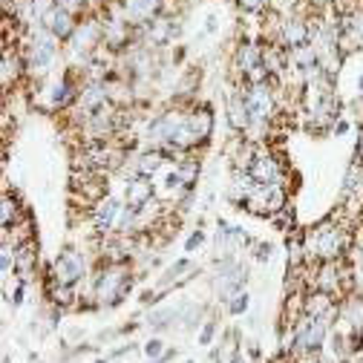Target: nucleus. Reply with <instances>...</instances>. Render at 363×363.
<instances>
[{
  "instance_id": "nucleus-13",
  "label": "nucleus",
  "mask_w": 363,
  "mask_h": 363,
  "mask_svg": "<svg viewBox=\"0 0 363 363\" xmlns=\"http://www.w3.org/2000/svg\"><path fill=\"white\" fill-rule=\"evenodd\" d=\"M156 202V188H153V179L147 176H133L130 185H127V205L145 211L147 205Z\"/></svg>"
},
{
  "instance_id": "nucleus-10",
  "label": "nucleus",
  "mask_w": 363,
  "mask_h": 363,
  "mask_svg": "<svg viewBox=\"0 0 363 363\" xmlns=\"http://www.w3.org/2000/svg\"><path fill=\"white\" fill-rule=\"evenodd\" d=\"M162 12V0H121V18L130 26H145Z\"/></svg>"
},
{
  "instance_id": "nucleus-11",
  "label": "nucleus",
  "mask_w": 363,
  "mask_h": 363,
  "mask_svg": "<svg viewBox=\"0 0 363 363\" xmlns=\"http://www.w3.org/2000/svg\"><path fill=\"white\" fill-rule=\"evenodd\" d=\"M248 173L257 179V185H283V167L274 153H257Z\"/></svg>"
},
{
  "instance_id": "nucleus-12",
  "label": "nucleus",
  "mask_w": 363,
  "mask_h": 363,
  "mask_svg": "<svg viewBox=\"0 0 363 363\" xmlns=\"http://www.w3.org/2000/svg\"><path fill=\"white\" fill-rule=\"evenodd\" d=\"M337 38H340V50H357L363 47V9L360 12H349L337 21Z\"/></svg>"
},
{
  "instance_id": "nucleus-9",
  "label": "nucleus",
  "mask_w": 363,
  "mask_h": 363,
  "mask_svg": "<svg viewBox=\"0 0 363 363\" xmlns=\"http://www.w3.org/2000/svg\"><path fill=\"white\" fill-rule=\"evenodd\" d=\"M311 38H314V26H311L306 18L289 15V18L280 23V35H277V40H280V47L289 50V52L306 47V43H311Z\"/></svg>"
},
{
  "instance_id": "nucleus-32",
  "label": "nucleus",
  "mask_w": 363,
  "mask_h": 363,
  "mask_svg": "<svg viewBox=\"0 0 363 363\" xmlns=\"http://www.w3.org/2000/svg\"><path fill=\"white\" fill-rule=\"evenodd\" d=\"M257 259H271V245H268V242H262V245L257 248Z\"/></svg>"
},
{
  "instance_id": "nucleus-4",
  "label": "nucleus",
  "mask_w": 363,
  "mask_h": 363,
  "mask_svg": "<svg viewBox=\"0 0 363 363\" xmlns=\"http://www.w3.org/2000/svg\"><path fill=\"white\" fill-rule=\"evenodd\" d=\"M271 81H274V78H271ZM271 81H265V84H245L240 89L242 99H245V107H248V116H251V127H265L271 118H274V89H271Z\"/></svg>"
},
{
  "instance_id": "nucleus-8",
  "label": "nucleus",
  "mask_w": 363,
  "mask_h": 363,
  "mask_svg": "<svg viewBox=\"0 0 363 363\" xmlns=\"http://www.w3.org/2000/svg\"><path fill=\"white\" fill-rule=\"evenodd\" d=\"M99 43H104V23L96 21V18H86L75 26V32L69 38V50L75 55H89Z\"/></svg>"
},
{
  "instance_id": "nucleus-7",
  "label": "nucleus",
  "mask_w": 363,
  "mask_h": 363,
  "mask_svg": "<svg viewBox=\"0 0 363 363\" xmlns=\"http://www.w3.org/2000/svg\"><path fill=\"white\" fill-rule=\"evenodd\" d=\"M242 283H245V271H242V265H240L234 257H225V259L219 262L216 277H213V289L219 291V297L228 303L237 291H242Z\"/></svg>"
},
{
  "instance_id": "nucleus-23",
  "label": "nucleus",
  "mask_w": 363,
  "mask_h": 363,
  "mask_svg": "<svg viewBox=\"0 0 363 363\" xmlns=\"http://www.w3.org/2000/svg\"><path fill=\"white\" fill-rule=\"evenodd\" d=\"M12 225H18V199L6 194L4 196V231H12Z\"/></svg>"
},
{
  "instance_id": "nucleus-18",
  "label": "nucleus",
  "mask_w": 363,
  "mask_h": 363,
  "mask_svg": "<svg viewBox=\"0 0 363 363\" xmlns=\"http://www.w3.org/2000/svg\"><path fill=\"white\" fill-rule=\"evenodd\" d=\"M216 245H219V251H225V254H234V251H240V248L248 245V234H245L242 228H237V225H219Z\"/></svg>"
},
{
  "instance_id": "nucleus-5",
  "label": "nucleus",
  "mask_w": 363,
  "mask_h": 363,
  "mask_svg": "<svg viewBox=\"0 0 363 363\" xmlns=\"http://www.w3.org/2000/svg\"><path fill=\"white\" fill-rule=\"evenodd\" d=\"M55 55H58V38H55L47 26H40V29L32 35V43H29V58H26L29 72H32V75L50 72Z\"/></svg>"
},
{
  "instance_id": "nucleus-20",
  "label": "nucleus",
  "mask_w": 363,
  "mask_h": 363,
  "mask_svg": "<svg viewBox=\"0 0 363 363\" xmlns=\"http://www.w3.org/2000/svg\"><path fill=\"white\" fill-rule=\"evenodd\" d=\"M162 167H164V153L162 150H147V153H142L139 159H135V176L153 179Z\"/></svg>"
},
{
  "instance_id": "nucleus-35",
  "label": "nucleus",
  "mask_w": 363,
  "mask_h": 363,
  "mask_svg": "<svg viewBox=\"0 0 363 363\" xmlns=\"http://www.w3.org/2000/svg\"><path fill=\"white\" fill-rule=\"evenodd\" d=\"M4 363H12V360H9V357H4Z\"/></svg>"
},
{
  "instance_id": "nucleus-36",
  "label": "nucleus",
  "mask_w": 363,
  "mask_h": 363,
  "mask_svg": "<svg viewBox=\"0 0 363 363\" xmlns=\"http://www.w3.org/2000/svg\"><path fill=\"white\" fill-rule=\"evenodd\" d=\"M99 363H104V360H99Z\"/></svg>"
},
{
  "instance_id": "nucleus-25",
  "label": "nucleus",
  "mask_w": 363,
  "mask_h": 363,
  "mask_svg": "<svg viewBox=\"0 0 363 363\" xmlns=\"http://www.w3.org/2000/svg\"><path fill=\"white\" fill-rule=\"evenodd\" d=\"M145 352H147V357H150V360H156V357H162V354H164V343H162L159 337H153V340H147V343H145Z\"/></svg>"
},
{
  "instance_id": "nucleus-14",
  "label": "nucleus",
  "mask_w": 363,
  "mask_h": 363,
  "mask_svg": "<svg viewBox=\"0 0 363 363\" xmlns=\"http://www.w3.org/2000/svg\"><path fill=\"white\" fill-rule=\"evenodd\" d=\"M124 205H118L116 199H101L96 208H93V225H96V231L99 234H110L116 228V222H118V213H121Z\"/></svg>"
},
{
  "instance_id": "nucleus-22",
  "label": "nucleus",
  "mask_w": 363,
  "mask_h": 363,
  "mask_svg": "<svg viewBox=\"0 0 363 363\" xmlns=\"http://www.w3.org/2000/svg\"><path fill=\"white\" fill-rule=\"evenodd\" d=\"M185 271H196V268H194V262H191V259H179V262H176V265L167 271V274H164V280H162V289H170L173 283L179 286V283L191 280L194 274H185Z\"/></svg>"
},
{
  "instance_id": "nucleus-3",
  "label": "nucleus",
  "mask_w": 363,
  "mask_h": 363,
  "mask_svg": "<svg viewBox=\"0 0 363 363\" xmlns=\"http://www.w3.org/2000/svg\"><path fill=\"white\" fill-rule=\"evenodd\" d=\"M130 265L124 262V259H118V262H110L101 274H99V280H96V297H99V303H107V306H116V303H121V297H124V291L130 289Z\"/></svg>"
},
{
  "instance_id": "nucleus-1",
  "label": "nucleus",
  "mask_w": 363,
  "mask_h": 363,
  "mask_svg": "<svg viewBox=\"0 0 363 363\" xmlns=\"http://www.w3.org/2000/svg\"><path fill=\"white\" fill-rule=\"evenodd\" d=\"M349 251V234L346 228H337V225H317L311 234H306V254L329 262V259H343V254Z\"/></svg>"
},
{
  "instance_id": "nucleus-6",
  "label": "nucleus",
  "mask_w": 363,
  "mask_h": 363,
  "mask_svg": "<svg viewBox=\"0 0 363 363\" xmlns=\"http://www.w3.org/2000/svg\"><path fill=\"white\" fill-rule=\"evenodd\" d=\"M86 274V257L75 248H67L55 257L52 271H50V280H55L58 286H75L81 277Z\"/></svg>"
},
{
  "instance_id": "nucleus-37",
  "label": "nucleus",
  "mask_w": 363,
  "mask_h": 363,
  "mask_svg": "<svg viewBox=\"0 0 363 363\" xmlns=\"http://www.w3.org/2000/svg\"><path fill=\"white\" fill-rule=\"evenodd\" d=\"M360 219H363V213H360Z\"/></svg>"
},
{
  "instance_id": "nucleus-26",
  "label": "nucleus",
  "mask_w": 363,
  "mask_h": 363,
  "mask_svg": "<svg viewBox=\"0 0 363 363\" xmlns=\"http://www.w3.org/2000/svg\"><path fill=\"white\" fill-rule=\"evenodd\" d=\"M213 335H216V323H213V320H208V323L202 326V332H199V346H211Z\"/></svg>"
},
{
  "instance_id": "nucleus-28",
  "label": "nucleus",
  "mask_w": 363,
  "mask_h": 363,
  "mask_svg": "<svg viewBox=\"0 0 363 363\" xmlns=\"http://www.w3.org/2000/svg\"><path fill=\"white\" fill-rule=\"evenodd\" d=\"M202 242H205V234H202V231H194V234L188 237V242H185V251H196Z\"/></svg>"
},
{
  "instance_id": "nucleus-17",
  "label": "nucleus",
  "mask_w": 363,
  "mask_h": 363,
  "mask_svg": "<svg viewBox=\"0 0 363 363\" xmlns=\"http://www.w3.org/2000/svg\"><path fill=\"white\" fill-rule=\"evenodd\" d=\"M185 121H188V127H191V133H194L196 145H202V142L211 139V133H213V113H211L208 107L185 113Z\"/></svg>"
},
{
  "instance_id": "nucleus-15",
  "label": "nucleus",
  "mask_w": 363,
  "mask_h": 363,
  "mask_svg": "<svg viewBox=\"0 0 363 363\" xmlns=\"http://www.w3.org/2000/svg\"><path fill=\"white\" fill-rule=\"evenodd\" d=\"M43 26H47L58 40H69V38H72V32H75V26H78V21H75V15H72V12H67V9L55 6V9L47 15V21H43Z\"/></svg>"
},
{
  "instance_id": "nucleus-27",
  "label": "nucleus",
  "mask_w": 363,
  "mask_h": 363,
  "mask_svg": "<svg viewBox=\"0 0 363 363\" xmlns=\"http://www.w3.org/2000/svg\"><path fill=\"white\" fill-rule=\"evenodd\" d=\"M58 6H61V9H67V12H72V15H75V12H81V9H84V6H86V0H58Z\"/></svg>"
},
{
  "instance_id": "nucleus-34",
  "label": "nucleus",
  "mask_w": 363,
  "mask_h": 363,
  "mask_svg": "<svg viewBox=\"0 0 363 363\" xmlns=\"http://www.w3.org/2000/svg\"><path fill=\"white\" fill-rule=\"evenodd\" d=\"M231 363H242V357H240V354H234V360H231Z\"/></svg>"
},
{
  "instance_id": "nucleus-2",
  "label": "nucleus",
  "mask_w": 363,
  "mask_h": 363,
  "mask_svg": "<svg viewBox=\"0 0 363 363\" xmlns=\"http://www.w3.org/2000/svg\"><path fill=\"white\" fill-rule=\"evenodd\" d=\"M337 314V311H335ZM335 314H323V317H314V314H306L300 323H294V332H291V354H317L326 343V335L332 329V317Z\"/></svg>"
},
{
  "instance_id": "nucleus-30",
  "label": "nucleus",
  "mask_w": 363,
  "mask_h": 363,
  "mask_svg": "<svg viewBox=\"0 0 363 363\" xmlns=\"http://www.w3.org/2000/svg\"><path fill=\"white\" fill-rule=\"evenodd\" d=\"M23 289H26V283L21 280V283H18V289H15V291H12V297H9L15 306H21V303H23Z\"/></svg>"
},
{
  "instance_id": "nucleus-31",
  "label": "nucleus",
  "mask_w": 363,
  "mask_h": 363,
  "mask_svg": "<svg viewBox=\"0 0 363 363\" xmlns=\"http://www.w3.org/2000/svg\"><path fill=\"white\" fill-rule=\"evenodd\" d=\"M354 156H357L354 162L363 164V127H360V133H357V150H354Z\"/></svg>"
},
{
  "instance_id": "nucleus-33",
  "label": "nucleus",
  "mask_w": 363,
  "mask_h": 363,
  "mask_svg": "<svg viewBox=\"0 0 363 363\" xmlns=\"http://www.w3.org/2000/svg\"><path fill=\"white\" fill-rule=\"evenodd\" d=\"M346 130H349L346 121H335V133H346Z\"/></svg>"
},
{
  "instance_id": "nucleus-24",
  "label": "nucleus",
  "mask_w": 363,
  "mask_h": 363,
  "mask_svg": "<svg viewBox=\"0 0 363 363\" xmlns=\"http://www.w3.org/2000/svg\"><path fill=\"white\" fill-rule=\"evenodd\" d=\"M248 306H251L248 291H237V294L228 300V311H231V314H245V311H248Z\"/></svg>"
},
{
  "instance_id": "nucleus-21",
  "label": "nucleus",
  "mask_w": 363,
  "mask_h": 363,
  "mask_svg": "<svg viewBox=\"0 0 363 363\" xmlns=\"http://www.w3.org/2000/svg\"><path fill=\"white\" fill-rule=\"evenodd\" d=\"M21 75H23V61H21V55L6 47V55H4V86L9 89L12 84H18Z\"/></svg>"
},
{
  "instance_id": "nucleus-29",
  "label": "nucleus",
  "mask_w": 363,
  "mask_h": 363,
  "mask_svg": "<svg viewBox=\"0 0 363 363\" xmlns=\"http://www.w3.org/2000/svg\"><path fill=\"white\" fill-rule=\"evenodd\" d=\"M237 4H240L245 12H259V9H265V0H237Z\"/></svg>"
},
{
  "instance_id": "nucleus-16",
  "label": "nucleus",
  "mask_w": 363,
  "mask_h": 363,
  "mask_svg": "<svg viewBox=\"0 0 363 363\" xmlns=\"http://www.w3.org/2000/svg\"><path fill=\"white\" fill-rule=\"evenodd\" d=\"M15 268H18V274H21L23 283L32 280L35 268H38V251H35L32 237H29L26 242H18V245H15Z\"/></svg>"
},
{
  "instance_id": "nucleus-19",
  "label": "nucleus",
  "mask_w": 363,
  "mask_h": 363,
  "mask_svg": "<svg viewBox=\"0 0 363 363\" xmlns=\"http://www.w3.org/2000/svg\"><path fill=\"white\" fill-rule=\"evenodd\" d=\"M228 121L237 133H245L251 127V116H248V107H245V99L242 93H237L231 101H228Z\"/></svg>"
}]
</instances>
